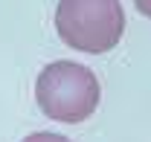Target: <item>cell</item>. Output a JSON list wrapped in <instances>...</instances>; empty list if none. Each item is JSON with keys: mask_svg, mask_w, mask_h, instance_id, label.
Returning a JSON list of instances; mask_svg holds the SVG:
<instances>
[{"mask_svg": "<svg viewBox=\"0 0 151 142\" xmlns=\"http://www.w3.org/2000/svg\"><path fill=\"white\" fill-rule=\"evenodd\" d=\"M55 29L67 47L102 55L119 44L125 12L119 0H58Z\"/></svg>", "mask_w": 151, "mask_h": 142, "instance_id": "obj_2", "label": "cell"}, {"mask_svg": "<svg viewBox=\"0 0 151 142\" xmlns=\"http://www.w3.org/2000/svg\"><path fill=\"white\" fill-rule=\"evenodd\" d=\"M23 142H70L61 133H52V131H38V133H29Z\"/></svg>", "mask_w": 151, "mask_h": 142, "instance_id": "obj_3", "label": "cell"}, {"mask_svg": "<svg viewBox=\"0 0 151 142\" xmlns=\"http://www.w3.org/2000/svg\"><path fill=\"white\" fill-rule=\"evenodd\" d=\"M99 96L102 90L93 70L78 61H52L41 70L35 81V102L44 116L67 125L90 119L99 107Z\"/></svg>", "mask_w": 151, "mask_h": 142, "instance_id": "obj_1", "label": "cell"}, {"mask_svg": "<svg viewBox=\"0 0 151 142\" xmlns=\"http://www.w3.org/2000/svg\"><path fill=\"white\" fill-rule=\"evenodd\" d=\"M134 6H137L145 18H151V0H134Z\"/></svg>", "mask_w": 151, "mask_h": 142, "instance_id": "obj_4", "label": "cell"}]
</instances>
